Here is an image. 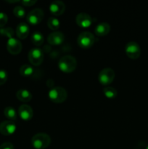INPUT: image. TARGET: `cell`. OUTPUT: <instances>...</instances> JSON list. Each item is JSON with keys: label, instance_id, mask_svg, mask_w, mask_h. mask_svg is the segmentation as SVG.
<instances>
[{"label": "cell", "instance_id": "1", "mask_svg": "<svg viewBox=\"0 0 148 149\" xmlns=\"http://www.w3.org/2000/svg\"><path fill=\"white\" fill-rule=\"evenodd\" d=\"M77 67V61L73 55H66L62 56L58 61V68L65 73H71Z\"/></svg>", "mask_w": 148, "mask_h": 149}, {"label": "cell", "instance_id": "2", "mask_svg": "<svg viewBox=\"0 0 148 149\" xmlns=\"http://www.w3.org/2000/svg\"><path fill=\"white\" fill-rule=\"evenodd\" d=\"M50 136L45 132H39L32 137L31 144L36 149H44L51 143Z\"/></svg>", "mask_w": 148, "mask_h": 149}, {"label": "cell", "instance_id": "3", "mask_svg": "<svg viewBox=\"0 0 148 149\" xmlns=\"http://www.w3.org/2000/svg\"><path fill=\"white\" fill-rule=\"evenodd\" d=\"M48 96L51 101L56 103H61L66 100L68 97V93L64 87L56 86L52 87L49 90Z\"/></svg>", "mask_w": 148, "mask_h": 149}, {"label": "cell", "instance_id": "4", "mask_svg": "<svg viewBox=\"0 0 148 149\" xmlns=\"http://www.w3.org/2000/svg\"><path fill=\"white\" fill-rule=\"evenodd\" d=\"M77 42L81 48L88 49L91 47L95 42V36L89 31H83L78 35Z\"/></svg>", "mask_w": 148, "mask_h": 149}, {"label": "cell", "instance_id": "5", "mask_svg": "<svg viewBox=\"0 0 148 149\" xmlns=\"http://www.w3.org/2000/svg\"><path fill=\"white\" fill-rule=\"evenodd\" d=\"M28 57V60L31 65L38 66V65H40L43 62L44 52L41 49L38 47H35L30 49Z\"/></svg>", "mask_w": 148, "mask_h": 149}, {"label": "cell", "instance_id": "6", "mask_svg": "<svg viewBox=\"0 0 148 149\" xmlns=\"http://www.w3.org/2000/svg\"><path fill=\"white\" fill-rule=\"evenodd\" d=\"M115 73L111 68H104L101 70L98 75V80L103 85H109L114 80Z\"/></svg>", "mask_w": 148, "mask_h": 149}, {"label": "cell", "instance_id": "7", "mask_svg": "<svg viewBox=\"0 0 148 149\" xmlns=\"http://www.w3.org/2000/svg\"><path fill=\"white\" fill-rule=\"evenodd\" d=\"M125 52L126 55L129 58L133 60H136L139 58L141 55V49L139 44L136 42L131 41L126 45L125 47Z\"/></svg>", "mask_w": 148, "mask_h": 149}, {"label": "cell", "instance_id": "8", "mask_svg": "<svg viewBox=\"0 0 148 149\" xmlns=\"http://www.w3.org/2000/svg\"><path fill=\"white\" fill-rule=\"evenodd\" d=\"M44 17V13L41 8H35L29 12L26 17L28 23L31 25H37L42 21Z\"/></svg>", "mask_w": 148, "mask_h": 149}, {"label": "cell", "instance_id": "9", "mask_svg": "<svg viewBox=\"0 0 148 149\" xmlns=\"http://www.w3.org/2000/svg\"><path fill=\"white\" fill-rule=\"evenodd\" d=\"M7 49L12 55H17L21 52L23 49V45L19 39L12 37L8 39V41H7Z\"/></svg>", "mask_w": 148, "mask_h": 149}, {"label": "cell", "instance_id": "10", "mask_svg": "<svg viewBox=\"0 0 148 149\" xmlns=\"http://www.w3.org/2000/svg\"><path fill=\"white\" fill-rule=\"evenodd\" d=\"M17 126L12 121H3L0 123V133L3 135H11L15 132Z\"/></svg>", "mask_w": 148, "mask_h": 149}, {"label": "cell", "instance_id": "11", "mask_svg": "<svg viewBox=\"0 0 148 149\" xmlns=\"http://www.w3.org/2000/svg\"><path fill=\"white\" fill-rule=\"evenodd\" d=\"M65 10V4L60 0L52 1L49 4V11L53 15L59 16L64 13Z\"/></svg>", "mask_w": 148, "mask_h": 149}, {"label": "cell", "instance_id": "12", "mask_svg": "<svg viewBox=\"0 0 148 149\" xmlns=\"http://www.w3.org/2000/svg\"><path fill=\"white\" fill-rule=\"evenodd\" d=\"M75 22L77 25L81 28H88L92 23V17L86 13H78L75 17Z\"/></svg>", "mask_w": 148, "mask_h": 149}, {"label": "cell", "instance_id": "13", "mask_svg": "<svg viewBox=\"0 0 148 149\" xmlns=\"http://www.w3.org/2000/svg\"><path fill=\"white\" fill-rule=\"evenodd\" d=\"M65 40V35L62 32L55 31L49 33L47 36V41L52 45H59Z\"/></svg>", "mask_w": 148, "mask_h": 149}, {"label": "cell", "instance_id": "14", "mask_svg": "<svg viewBox=\"0 0 148 149\" xmlns=\"http://www.w3.org/2000/svg\"><path fill=\"white\" fill-rule=\"evenodd\" d=\"M18 114L20 119L24 121H28L33 117V111L29 105L22 104L18 109Z\"/></svg>", "mask_w": 148, "mask_h": 149}, {"label": "cell", "instance_id": "15", "mask_svg": "<svg viewBox=\"0 0 148 149\" xmlns=\"http://www.w3.org/2000/svg\"><path fill=\"white\" fill-rule=\"evenodd\" d=\"M16 34L20 39H25L29 34V26L25 22L20 23L16 28Z\"/></svg>", "mask_w": 148, "mask_h": 149}, {"label": "cell", "instance_id": "16", "mask_svg": "<svg viewBox=\"0 0 148 149\" xmlns=\"http://www.w3.org/2000/svg\"><path fill=\"white\" fill-rule=\"evenodd\" d=\"M110 31V26L106 22H101L96 26L94 32L98 36H106Z\"/></svg>", "mask_w": 148, "mask_h": 149}, {"label": "cell", "instance_id": "17", "mask_svg": "<svg viewBox=\"0 0 148 149\" xmlns=\"http://www.w3.org/2000/svg\"><path fill=\"white\" fill-rule=\"evenodd\" d=\"M16 97L20 101L27 103L31 100L32 99V94L29 90L26 89H20L16 93Z\"/></svg>", "mask_w": 148, "mask_h": 149}, {"label": "cell", "instance_id": "18", "mask_svg": "<svg viewBox=\"0 0 148 149\" xmlns=\"http://www.w3.org/2000/svg\"><path fill=\"white\" fill-rule=\"evenodd\" d=\"M31 39L32 42L34 45H36V47H39L44 43V35L42 34L41 32L40 31H34L31 35Z\"/></svg>", "mask_w": 148, "mask_h": 149}, {"label": "cell", "instance_id": "19", "mask_svg": "<svg viewBox=\"0 0 148 149\" xmlns=\"http://www.w3.org/2000/svg\"><path fill=\"white\" fill-rule=\"evenodd\" d=\"M20 74L24 77H28L33 75L34 73V68L30 64H23L20 68Z\"/></svg>", "mask_w": 148, "mask_h": 149}, {"label": "cell", "instance_id": "20", "mask_svg": "<svg viewBox=\"0 0 148 149\" xmlns=\"http://www.w3.org/2000/svg\"><path fill=\"white\" fill-rule=\"evenodd\" d=\"M4 114L6 118L10 121H14L17 119V113L15 109L12 106H7L4 109Z\"/></svg>", "mask_w": 148, "mask_h": 149}, {"label": "cell", "instance_id": "21", "mask_svg": "<svg viewBox=\"0 0 148 149\" xmlns=\"http://www.w3.org/2000/svg\"><path fill=\"white\" fill-rule=\"evenodd\" d=\"M47 26L51 30L57 31L60 26V22L59 19L55 16H51L47 20Z\"/></svg>", "mask_w": 148, "mask_h": 149}, {"label": "cell", "instance_id": "22", "mask_svg": "<svg viewBox=\"0 0 148 149\" xmlns=\"http://www.w3.org/2000/svg\"><path fill=\"white\" fill-rule=\"evenodd\" d=\"M103 93H104V96L109 99H113L117 96L118 92L115 88L110 86H107V87H104L103 89Z\"/></svg>", "mask_w": 148, "mask_h": 149}, {"label": "cell", "instance_id": "23", "mask_svg": "<svg viewBox=\"0 0 148 149\" xmlns=\"http://www.w3.org/2000/svg\"><path fill=\"white\" fill-rule=\"evenodd\" d=\"M13 13L15 16L18 18H23L26 15V10L23 8V6H16L13 9Z\"/></svg>", "mask_w": 148, "mask_h": 149}, {"label": "cell", "instance_id": "24", "mask_svg": "<svg viewBox=\"0 0 148 149\" xmlns=\"http://www.w3.org/2000/svg\"><path fill=\"white\" fill-rule=\"evenodd\" d=\"M0 35L7 37L8 39L13 37L14 31L12 28H1L0 29Z\"/></svg>", "mask_w": 148, "mask_h": 149}, {"label": "cell", "instance_id": "25", "mask_svg": "<svg viewBox=\"0 0 148 149\" xmlns=\"http://www.w3.org/2000/svg\"><path fill=\"white\" fill-rule=\"evenodd\" d=\"M8 79V74L4 69H0V85L5 84Z\"/></svg>", "mask_w": 148, "mask_h": 149}, {"label": "cell", "instance_id": "26", "mask_svg": "<svg viewBox=\"0 0 148 149\" xmlns=\"http://www.w3.org/2000/svg\"><path fill=\"white\" fill-rule=\"evenodd\" d=\"M8 21V16L7 14L0 12V28H3Z\"/></svg>", "mask_w": 148, "mask_h": 149}, {"label": "cell", "instance_id": "27", "mask_svg": "<svg viewBox=\"0 0 148 149\" xmlns=\"http://www.w3.org/2000/svg\"><path fill=\"white\" fill-rule=\"evenodd\" d=\"M20 2L22 3L23 6H26V7H30V6H33L37 2L36 0H23Z\"/></svg>", "mask_w": 148, "mask_h": 149}, {"label": "cell", "instance_id": "28", "mask_svg": "<svg viewBox=\"0 0 148 149\" xmlns=\"http://www.w3.org/2000/svg\"><path fill=\"white\" fill-rule=\"evenodd\" d=\"M0 149H14V146L12 143L5 142L0 146Z\"/></svg>", "mask_w": 148, "mask_h": 149}, {"label": "cell", "instance_id": "29", "mask_svg": "<svg viewBox=\"0 0 148 149\" xmlns=\"http://www.w3.org/2000/svg\"><path fill=\"white\" fill-rule=\"evenodd\" d=\"M146 149H148V146H147V148H146Z\"/></svg>", "mask_w": 148, "mask_h": 149}]
</instances>
